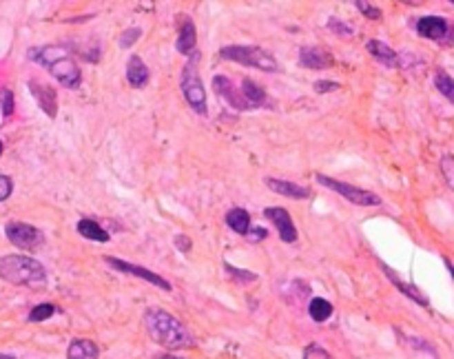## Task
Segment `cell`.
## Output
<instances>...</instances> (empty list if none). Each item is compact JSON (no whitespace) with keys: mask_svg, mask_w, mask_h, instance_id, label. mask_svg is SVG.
Listing matches in <instances>:
<instances>
[{"mask_svg":"<svg viewBox=\"0 0 454 359\" xmlns=\"http://www.w3.org/2000/svg\"><path fill=\"white\" fill-rule=\"evenodd\" d=\"M441 166H443V173H446V182H448V186L452 188V155L443 157Z\"/></svg>","mask_w":454,"mask_h":359,"instance_id":"obj_33","label":"cell"},{"mask_svg":"<svg viewBox=\"0 0 454 359\" xmlns=\"http://www.w3.org/2000/svg\"><path fill=\"white\" fill-rule=\"evenodd\" d=\"M299 65L306 69H326L333 67V56L317 45H304L299 49Z\"/></svg>","mask_w":454,"mask_h":359,"instance_id":"obj_14","label":"cell"},{"mask_svg":"<svg viewBox=\"0 0 454 359\" xmlns=\"http://www.w3.org/2000/svg\"><path fill=\"white\" fill-rule=\"evenodd\" d=\"M175 246L182 251V253H186L188 249H191V240H188L186 235H177V237H175Z\"/></svg>","mask_w":454,"mask_h":359,"instance_id":"obj_34","label":"cell"},{"mask_svg":"<svg viewBox=\"0 0 454 359\" xmlns=\"http://www.w3.org/2000/svg\"><path fill=\"white\" fill-rule=\"evenodd\" d=\"M304 359H333V357L319 344H308L306 346V351H304Z\"/></svg>","mask_w":454,"mask_h":359,"instance_id":"obj_26","label":"cell"},{"mask_svg":"<svg viewBox=\"0 0 454 359\" xmlns=\"http://www.w3.org/2000/svg\"><path fill=\"white\" fill-rule=\"evenodd\" d=\"M317 182H319L322 186H326V188H330V191H335V193H339L342 197H346L348 202L355 204V206H379V204H382V197H379V195L366 191V188L346 184V182H342V180H337V177H328V175L319 173V175H317Z\"/></svg>","mask_w":454,"mask_h":359,"instance_id":"obj_7","label":"cell"},{"mask_svg":"<svg viewBox=\"0 0 454 359\" xmlns=\"http://www.w3.org/2000/svg\"><path fill=\"white\" fill-rule=\"evenodd\" d=\"M0 155H3V142H0Z\"/></svg>","mask_w":454,"mask_h":359,"instance_id":"obj_38","label":"cell"},{"mask_svg":"<svg viewBox=\"0 0 454 359\" xmlns=\"http://www.w3.org/2000/svg\"><path fill=\"white\" fill-rule=\"evenodd\" d=\"M0 107H3V115L9 118V115L14 113V93L9 89H3L0 91Z\"/></svg>","mask_w":454,"mask_h":359,"instance_id":"obj_27","label":"cell"},{"mask_svg":"<svg viewBox=\"0 0 454 359\" xmlns=\"http://www.w3.org/2000/svg\"><path fill=\"white\" fill-rule=\"evenodd\" d=\"M98 355H100L98 344L91 340H82V337L71 340L67 348V359H98Z\"/></svg>","mask_w":454,"mask_h":359,"instance_id":"obj_19","label":"cell"},{"mask_svg":"<svg viewBox=\"0 0 454 359\" xmlns=\"http://www.w3.org/2000/svg\"><path fill=\"white\" fill-rule=\"evenodd\" d=\"M355 5H357L359 12H362L364 16H368V18H373V20L382 18V9L375 7V5H371V3H362V0H357Z\"/></svg>","mask_w":454,"mask_h":359,"instance_id":"obj_28","label":"cell"},{"mask_svg":"<svg viewBox=\"0 0 454 359\" xmlns=\"http://www.w3.org/2000/svg\"><path fill=\"white\" fill-rule=\"evenodd\" d=\"M213 91L221 100H226L230 107L237 111H250V109H273V102L268 93L250 78H230V76H215L213 78Z\"/></svg>","mask_w":454,"mask_h":359,"instance_id":"obj_2","label":"cell"},{"mask_svg":"<svg viewBox=\"0 0 454 359\" xmlns=\"http://www.w3.org/2000/svg\"><path fill=\"white\" fill-rule=\"evenodd\" d=\"M56 313H60V309L56 304H38V306H34L31 309V313H29V322H45V320H49V318H54Z\"/></svg>","mask_w":454,"mask_h":359,"instance_id":"obj_24","label":"cell"},{"mask_svg":"<svg viewBox=\"0 0 454 359\" xmlns=\"http://www.w3.org/2000/svg\"><path fill=\"white\" fill-rule=\"evenodd\" d=\"M157 359H179V357H175V355H168V353H164V355H157Z\"/></svg>","mask_w":454,"mask_h":359,"instance_id":"obj_36","label":"cell"},{"mask_svg":"<svg viewBox=\"0 0 454 359\" xmlns=\"http://www.w3.org/2000/svg\"><path fill=\"white\" fill-rule=\"evenodd\" d=\"M333 313H335L333 304H330L328 300H324V298H313L310 304H308V315H310L313 322H319V324H322V322H326V320H330Z\"/></svg>","mask_w":454,"mask_h":359,"instance_id":"obj_22","label":"cell"},{"mask_svg":"<svg viewBox=\"0 0 454 359\" xmlns=\"http://www.w3.org/2000/svg\"><path fill=\"white\" fill-rule=\"evenodd\" d=\"M12 191H14V180L0 173V202H5V200L12 195Z\"/></svg>","mask_w":454,"mask_h":359,"instance_id":"obj_29","label":"cell"},{"mask_svg":"<svg viewBox=\"0 0 454 359\" xmlns=\"http://www.w3.org/2000/svg\"><path fill=\"white\" fill-rule=\"evenodd\" d=\"M328 29H333V31H337L339 36H353V27L351 25H346V23H342V20H337V18H330L328 20Z\"/></svg>","mask_w":454,"mask_h":359,"instance_id":"obj_30","label":"cell"},{"mask_svg":"<svg viewBox=\"0 0 454 359\" xmlns=\"http://www.w3.org/2000/svg\"><path fill=\"white\" fill-rule=\"evenodd\" d=\"M417 34L421 38L437 40V42H448L450 40V23L441 16H424L417 23Z\"/></svg>","mask_w":454,"mask_h":359,"instance_id":"obj_12","label":"cell"},{"mask_svg":"<svg viewBox=\"0 0 454 359\" xmlns=\"http://www.w3.org/2000/svg\"><path fill=\"white\" fill-rule=\"evenodd\" d=\"M435 87H437L450 102L454 100V80L450 78V73H446L443 69H437V71H435Z\"/></svg>","mask_w":454,"mask_h":359,"instance_id":"obj_23","label":"cell"},{"mask_svg":"<svg viewBox=\"0 0 454 359\" xmlns=\"http://www.w3.org/2000/svg\"><path fill=\"white\" fill-rule=\"evenodd\" d=\"M197 62H199V54L188 56L186 65L182 67V78H179V87H182L184 93V100L188 102L197 115H206L208 113V104H206V91H204V84L199 80V73H197Z\"/></svg>","mask_w":454,"mask_h":359,"instance_id":"obj_6","label":"cell"},{"mask_svg":"<svg viewBox=\"0 0 454 359\" xmlns=\"http://www.w3.org/2000/svg\"><path fill=\"white\" fill-rule=\"evenodd\" d=\"M219 58L237 62V65H244V67L259 69V71H268V73L279 69L275 56L255 45H228L224 49H219Z\"/></svg>","mask_w":454,"mask_h":359,"instance_id":"obj_5","label":"cell"},{"mask_svg":"<svg viewBox=\"0 0 454 359\" xmlns=\"http://www.w3.org/2000/svg\"><path fill=\"white\" fill-rule=\"evenodd\" d=\"M264 215H266L273 224H275L277 233H279V240L286 242V244H293V242H297V229H295V222L290 217V213L286 208L282 206H270L264 211Z\"/></svg>","mask_w":454,"mask_h":359,"instance_id":"obj_11","label":"cell"},{"mask_svg":"<svg viewBox=\"0 0 454 359\" xmlns=\"http://www.w3.org/2000/svg\"><path fill=\"white\" fill-rule=\"evenodd\" d=\"M266 186L270 188L273 193H279L284 197H290V200H308L313 195V191L308 186H302L297 182H288V180H279V177H266L264 180Z\"/></svg>","mask_w":454,"mask_h":359,"instance_id":"obj_13","label":"cell"},{"mask_svg":"<svg viewBox=\"0 0 454 359\" xmlns=\"http://www.w3.org/2000/svg\"><path fill=\"white\" fill-rule=\"evenodd\" d=\"M104 262H107L111 269L120 271V273H126V275L140 278V280L149 282V284H153V287L162 289V291H171V289H173V287H171V282H166L162 275H157V273H153V271H149V269H144V266H135V264L124 262V260L113 258V255H104Z\"/></svg>","mask_w":454,"mask_h":359,"instance_id":"obj_9","label":"cell"},{"mask_svg":"<svg viewBox=\"0 0 454 359\" xmlns=\"http://www.w3.org/2000/svg\"><path fill=\"white\" fill-rule=\"evenodd\" d=\"M382 269H384V273H386V275H388V280L393 282L395 287H397V289H399L401 293L406 295V298H410V300H413V302H417V304H421V306H428V304H430V302H428V298H426V295L421 293V291H419V289L415 287V284H408V282H404V280H399V275H397V273H395L393 269H388L386 264H382Z\"/></svg>","mask_w":454,"mask_h":359,"instance_id":"obj_18","label":"cell"},{"mask_svg":"<svg viewBox=\"0 0 454 359\" xmlns=\"http://www.w3.org/2000/svg\"><path fill=\"white\" fill-rule=\"evenodd\" d=\"M0 280L14 287H40L47 282V269L34 258L5 255L0 258Z\"/></svg>","mask_w":454,"mask_h":359,"instance_id":"obj_4","label":"cell"},{"mask_svg":"<svg viewBox=\"0 0 454 359\" xmlns=\"http://www.w3.org/2000/svg\"><path fill=\"white\" fill-rule=\"evenodd\" d=\"M366 49L371 51V54H373L379 62H382V65H386V67H399L401 56H399L390 45H386V42H382V40H368V42H366Z\"/></svg>","mask_w":454,"mask_h":359,"instance_id":"obj_17","label":"cell"},{"mask_svg":"<svg viewBox=\"0 0 454 359\" xmlns=\"http://www.w3.org/2000/svg\"><path fill=\"white\" fill-rule=\"evenodd\" d=\"M5 235L14 246L23 251H36L42 246V242H45L42 231H38L31 224H25V222H9L5 226Z\"/></svg>","mask_w":454,"mask_h":359,"instance_id":"obj_8","label":"cell"},{"mask_svg":"<svg viewBox=\"0 0 454 359\" xmlns=\"http://www.w3.org/2000/svg\"><path fill=\"white\" fill-rule=\"evenodd\" d=\"M0 359H14L12 355H5V353H0Z\"/></svg>","mask_w":454,"mask_h":359,"instance_id":"obj_37","label":"cell"},{"mask_svg":"<svg viewBox=\"0 0 454 359\" xmlns=\"http://www.w3.org/2000/svg\"><path fill=\"white\" fill-rule=\"evenodd\" d=\"M224 271L228 273L230 278H233L237 284H253V282H257V275L253 271H244V269H235V266H230V264H224Z\"/></svg>","mask_w":454,"mask_h":359,"instance_id":"obj_25","label":"cell"},{"mask_svg":"<svg viewBox=\"0 0 454 359\" xmlns=\"http://www.w3.org/2000/svg\"><path fill=\"white\" fill-rule=\"evenodd\" d=\"M144 329L149 337L164 346L166 351H182V348H195V337L191 331L179 322L175 315L164 309H149L144 313Z\"/></svg>","mask_w":454,"mask_h":359,"instance_id":"obj_1","label":"cell"},{"mask_svg":"<svg viewBox=\"0 0 454 359\" xmlns=\"http://www.w3.org/2000/svg\"><path fill=\"white\" fill-rule=\"evenodd\" d=\"M244 237H246L248 242H261V240L268 237V231L264 229V226H250L248 233H246Z\"/></svg>","mask_w":454,"mask_h":359,"instance_id":"obj_32","label":"cell"},{"mask_svg":"<svg viewBox=\"0 0 454 359\" xmlns=\"http://www.w3.org/2000/svg\"><path fill=\"white\" fill-rule=\"evenodd\" d=\"M27 87L31 91V96L36 98L38 107L42 109V113H47L51 120L56 118L58 113V96H56V89L51 87V84H45V82H38L36 78H31L27 82Z\"/></svg>","mask_w":454,"mask_h":359,"instance_id":"obj_10","label":"cell"},{"mask_svg":"<svg viewBox=\"0 0 454 359\" xmlns=\"http://www.w3.org/2000/svg\"><path fill=\"white\" fill-rule=\"evenodd\" d=\"M78 233L84 237V240H91V242H100V244H107V242L111 240L109 233L104 231V226H100L96 220H89V217H82L78 220Z\"/></svg>","mask_w":454,"mask_h":359,"instance_id":"obj_20","label":"cell"},{"mask_svg":"<svg viewBox=\"0 0 454 359\" xmlns=\"http://www.w3.org/2000/svg\"><path fill=\"white\" fill-rule=\"evenodd\" d=\"M330 89H337L335 82H317V91L324 93V91H330Z\"/></svg>","mask_w":454,"mask_h":359,"instance_id":"obj_35","label":"cell"},{"mask_svg":"<svg viewBox=\"0 0 454 359\" xmlns=\"http://www.w3.org/2000/svg\"><path fill=\"white\" fill-rule=\"evenodd\" d=\"M140 34H142V31H140V29H126V31H124V34L120 36V47H124V49H129V47L133 45V42H135V40H138V38H140Z\"/></svg>","mask_w":454,"mask_h":359,"instance_id":"obj_31","label":"cell"},{"mask_svg":"<svg viewBox=\"0 0 454 359\" xmlns=\"http://www.w3.org/2000/svg\"><path fill=\"white\" fill-rule=\"evenodd\" d=\"M149 78H151L149 67L144 65L142 58L140 56H131L129 62H126V80H129L131 87L142 89V87H146Z\"/></svg>","mask_w":454,"mask_h":359,"instance_id":"obj_16","label":"cell"},{"mask_svg":"<svg viewBox=\"0 0 454 359\" xmlns=\"http://www.w3.org/2000/svg\"><path fill=\"white\" fill-rule=\"evenodd\" d=\"M179 31H177V40H175V49L182 56H191L197 45V31H195V23L188 16L179 18Z\"/></svg>","mask_w":454,"mask_h":359,"instance_id":"obj_15","label":"cell"},{"mask_svg":"<svg viewBox=\"0 0 454 359\" xmlns=\"http://www.w3.org/2000/svg\"><path fill=\"white\" fill-rule=\"evenodd\" d=\"M27 58L45 67L51 76L67 89H78L82 82V71L78 62L71 58V47L67 45H42L27 51Z\"/></svg>","mask_w":454,"mask_h":359,"instance_id":"obj_3","label":"cell"},{"mask_svg":"<svg viewBox=\"0 0 454 359\" xmlns=\"http://www.w3.org/2000/svg\"><path fill=\"white\" fill-rule=\"evenodd\" d=\"M224 220H226V226H228L230 231H235L237 235H246L248 229L253 226V224H250V213H248L246 208H239V206L230 208Z\"/></svg>","mask_w":454,"mask_h":359,"instance_id":"obj_21","label":"cell"}]
</instances>
